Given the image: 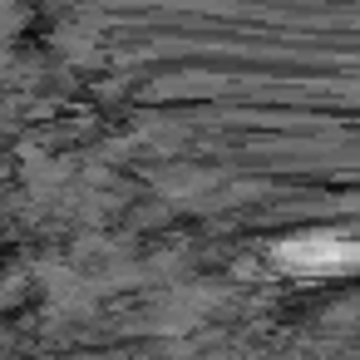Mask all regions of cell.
<instances>
[{
  "mask_svg": "<svg viewBox=\"0 0 360 360\" xmlns=\"http://www.w3.org/2000/svg\"><path fill=\"white\" fill-rule=\"evenodd\" d=\"M286 262L306 266V271H345V266H360V242H326V237H311V242H296L281 252Z\"/></svg>",
  "mask_w": 360,
  "mask_h": 360,
  "instance_id": "obj_1",
  "label": "cell"
}]
</instances>
